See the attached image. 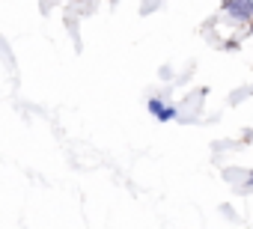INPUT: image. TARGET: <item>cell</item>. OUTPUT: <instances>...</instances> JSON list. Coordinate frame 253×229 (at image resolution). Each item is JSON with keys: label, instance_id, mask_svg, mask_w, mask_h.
Here are the masks:
<instances>
[{"label": "cell", "instance_id": "6da1fadb", "mask_svg": "<svg viewBox=\"0 0 253 229\" xmlns=\"http://www.w3.org/2000/svg\"><path fill=\"white\" fill-rule=\"evenodd\" d=\"M223 9L238 21H247V18H253V0H226Z\"/></svg>", "mask_w": 253, "mask_h": 229}, {"label": "cell", "instance_id": "7a4b0ae2", "mask_svg": "<svg viewBox=\"0 0 253 229\" xmlns=\"http://www.w3.org/2000/svg\"><path fill=\"white\" fill-rule=\"evenodd\" d=\"M149 110L155 113V116H158L161 122H167V119H173V116H176V110H173V107H164L158 98H152V101H149Z\"/></svg>", "mask_w": 253, "mask_h": 229}]
</instances>
